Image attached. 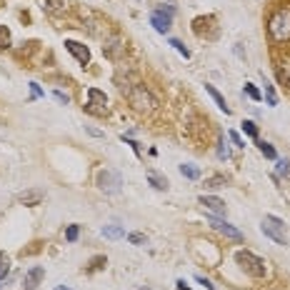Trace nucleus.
<instances>
[{
  "mask_svg": "<svg viewBox=\"0 0 290 290\" xmlns=\"http://www.w3.org/2000/svg\"><path fill=\"white\" fill-rule=\"evenodd\" d=\"M268 35L275 45H285L290 40V10L288 8H278L273 10L268 18Z\"/></svg>",
  "mask_w": 290,
  "mask_h": 290,
  "instance_id": "nucleus-1",
  "label": "nucleus"
},
{
  "mask_svg": "<svg viewBox=\"0 0 290 290\" xmlns=\"http://www.w3.org/2000/svg\"><path fill=\"white\" fill-rule=\"evenodd\" d=\"M128 100H130V105L136 108L138 113H153L155 108H158V98L145 85H140V83L128 90Z\"/></svg>",
  "mask_w": 290,
  "mask_h": 290,
  "instance_id": "nucleus-2",
  "label": "nucleus"
},
{
  "mask_svg": "<svg viewBox=\"0 0 290 290\" xmlns=\"http://www.w3.org/2000/svg\"><path fill=\"white\" fill-rule=\"evenodd\" d=\"M235 260L240 263V268L253 275V278H265L268 275V263L263 260V258H258L255 253L250 250H238L235 253Z\"/></svg>",
  "mask_w": 290,
  "mask_h": 290,
  "instance_id": "nucleus-3",
  "label": "nucleus"
},
{
  "mask_svg": "<svg viewBox=\"0 0 290 290\" xmlns=\"http://www.w3.org/2000/svg\"><path fill=\"white\" fill-rule=\"evenodd\" d=\"M260 230L265 233V238L275 240L278 245H288V235H285V223L275 215H265L260 223Z\"/></svg>",
  "mask_w": 290,
  "mask_h": 290,
  "instance_id": "nucleus-4",
  "label": "nucleus"
},
{
  "mask_svg": "<svg viewBox=\"0 0 290 290\" xmlns=\"http://www.w3.org/2000/svg\"><path fill=\"white\" fill-rule=\"evenodd\" d=\"M173 15H175L173 5H160V8H155L153 13H150V25H153L158 33L165 35L170 30V25H173Z\"/></svg>",
  "mask_w": 290,
  "mask_h": 290,
  "instance_id": "nucleus-5",
  "label": "nucleus"
},
{
  "mask_svg": "<svg viewBox=\"0 0 290 290\" xmlns=\"http://www.w3.org/2000/svg\"><path fill=\"white\" fill-rule=\"evenodd\" d=\"M98 188L103 190V193L108 195H115L123 190V178H120V173H115V170H100L98 173Z\"/></svg>",
  "mask_w": 290,
  "mask_h": 290,
  "instance_id": "nucleus-6",
  "label": "nucleus"
},
{
  "mask_svg": "<svg viewBox=\"0 0 290 290\" xmlns=\"http://www.w3.org/2000/svg\"><path fill=\"white\" fill-rule=\"evenodd\" d=\"M85 113L90 115H108V95L98 88L88 90V103H85Z\"/></svg>",
  "mask_w": 290,
  "mask_h": 290,
  "instance_id": "nucleus-7",
  "label": "nucleus"
},
{
  "mask_svg": "<svg viewBox=\"0 0 290 290\" xmlns=\"http://www.w3.org/2000/svg\"><path fill=\"white\" fill-rule=\"evenodd\" d=\"M205 223H208L210 228H215L218 233H223L225 238H230V240H243V233L238 230V228H233L230 223L220 220V218H213V215H208V218H205Z\"/></svg>",
  "mask_w": 290,
  "mask_h": 290,
  "instance_id": "nucleus-8",
  "label": "nucleus"
},
{
  "mask_svg": "<svg viewBox=\"0 0 290 290\" xmlns=\"http://www.w3.org/2000/svg\"><path fill=\"white\" fill-rule=\"evenodd\" d=\"M65 50H68V53H70V55L83 65V68L90 63V50H88L83 43H78V40H65Z\"/></svg>",
  "mask_w": 290,
  "mask_h": 290,
  "instance_id": "nucleus-9",
  "label": "nucleus"
},
{
  "mask_svg": "<svg viewBox=\"0 0 290 290\" xmlns=\"http://www.w3.org/2000/svg\"><path fill=\"white\" fill-rule=\"evenodd\" d=\"M198 203H200L205 210H210L213 215H225V203H223L220 198H215V195H200Z\"/></svg>",
  "mask_w": 290,
  "mask_h": 290,
  "instance_id": "nucleus-10",
  "label": "nucleus"
},
{
  "mask_svg": "<svg viewBox=\"0 0 290 290\" xmlns=\"http://www.w3.org/2000/svg\"><path fill=\"white\" fill-rule=\"evenodd\" d=\"M45 278V268H30V270L25 273V278H23V288L25 290H35L38 288V283Z\"/></svg>",
  "mask_w": 290,
  "mask_h": 290,
  "instance_id": "nucleus-11",
  "label": "nucleus"
},
{
  "mask_svg": "<svg viewBox=\"0 0 290 290\" xmlns=\"http://www.w3.org/2000/svg\"><path fill=\"white\" fill-rule=\"evenodd\" d=\"M205 90H208V95H210V98L215 100V105H218V108H220V110H223L225 115H230V108H228L225 98H223L220 93H218V90H215V85H210V83H205Z\"/></svg>",
  "mask_w": 290,
  "mask_h": 290,
  "instance_id": "nucleus-12",
  "label": "nucleus"
},
{
  "mask_svg": "<svg viewBox=\"0 0 290 290\" xmlns=\"http://www.w3.org/2000/svg\"><path fill=\"white\" fill-rule=\"evenodd\" d=\"M103 238H110V240H118V238H125V228L123 225H105L103 230H100Z\"/></svg>",
  "mask_w": 290,
  "mask_h": 290,
  "instance_id": "nucleus-13",
  "label": "nucleus"
},
{
  "mask_svg": "<svg viewBox=\"0 0 290 290\" xmlns=\"http://www.w3.org/2000/svg\"><path fill=\"white\" fill-rule=\"evenodd\" d=\"M148 180H150V185H153L155 190H168V178L158 175L155 170H148Z\"/></svg>",
  "mask_w": 290,
  "mask_h": 290,
  "instance_id": "nucleus-14",
  "label": "nucleus"
},
{
  "mask_svg": "<svg viewBox=\"0 0 290 290\" xmlns=\"http://www.w3.org/2000/svg\"><path fill=\"white\" fill-rule=\"evenodd\" d=\"M40 200H43V193H40V190H30V193L20 195V203H25V205H38Z\"/></svg>",
  "mask_w": 290,
  "mask_h": 290,
  "instance_id": "nucleus-15",
  "label": "nucleus"
},
{
  "mask_svg": "<svg viewBox=\"0 0 290 290\" xmlns=\"http://www.w3.org/2000/svg\"><path fill=\"white\" fill-rule=\"evenodd\" d=\"M275 173L280 175V178H288L290 175V160L288 158H278V160H275Z\"/></svg>",
  "mask_w": 290,
  "mask_h": 290,
  "instance_id": "nucleus-16",
  "label": "nucleus"
},
{
  "mask_svg": "<svg viewBox=\"0 0 290 290\" xmlns=\"http://www.w3.org/2000/svg\"><path fill=\"white\" fill-rule=\"evenodd\" d=\"M258 150L265 155L268 160H278V153H275V148H273L270 143H265V140H260V143H258Z\"/></svg>",
  "mask_w": 290,
  "mask_h": 290,
  "instance_id": "nucleus-17",
  "label": "nucleus"
},
{
  "mask_svg": "<svg viewBox=\"0 0 290 290\" xmlns=\"http://www.w3.org/2000/svg\"><path fill=\"white\" fill-rule=\"evenodd\" d=\"M45 3V10L50 13H63L65 10V0H43Z\"/></svg>",
  "mask_w": 290,
  "mask_h": 290,
  "instance_id": "nucleus-18",
  "label": "nucleus"
},
{
  "mask_svg": "<svg viewBox=\"0 0 290 290\" xmlns=\"http://www.w3.org/2000/svg\"><path fill=\"white\" fill-rule=\"evenodd\" d=\"M180 173L185 175L188 180H198V178H200V170H198L195 165H190V163H188V165H180Z\"/></svg>",
  "mask_w": 290,
  "mask_h": 290,
  "instance_id": "nucleus-19",
  "label": "nucleus"
},
{
  "mask_svg": "<svg viewBox=\"0 0 290 290\" xmlns=\"http://www.w3.org/2000/svg\"><path fill=\"white\" fill-rule=\"evenodd\" d=\"M8 273H10V258L5 253H0V280H5Z\"/></svg>",
  "mask_w": 290,
  "mask_h": 290,
  "instance_id": "nucleus-20",
  "label": "nucleus"
},
{
  "mask_svg": "<svg viewBox=\"0 0 290 290\" xmlns=\"http://www.w3.org/2000/svg\"><path fill=\"white\" fill-rule=\"evenodd\" d=\"M103 50H105V53H108V55H110V58H115L118 53H120V50H123V45H120V40H113V43H110V45H103Z\"/></svg>",
  "mask_w": 290,
  "mask_h": 290,
  "instance_id": "nucleus-21",
  "label": "nucleus"
},
{
  "mask_svg": "<svg viewBox=\"0 0 290 290\" xmlns=\"http://www.w3.org/2000/svg\"><path fill=\"white\" fill-rule=\"evenodd\" d=\"M265 100H268V105L270 108H275L278 105V95H275V90H273V85L265 80Z\"/></svg>",
  "mask_w": 290,
  "mask_h": 290,
  "instance_id": "nucleus-22",
  "label": "nucleus"
},
{
  "mask_svg": "<svg viewBox=\"0 0 290 290\" xmlns=\"http://www.w3.org/2000/svg\"><path fill=\"white\" fill-rule=\"evenodd\" d=\"M10 48V30L5 25H0V50Z\"/></svg>",
  "mask_w": 290,
  "mask_h": 290,
  "instance_id": "nucleus-23",
  "label": "nucleus"
},
{
  "mask_svg": "<svg viewBox=\"0 0 290 290\" xmlns=\"http://www.w3.org/2000/svg\"><path fill=\"white\" fill-rule=\"evenodd\" d=\"M225 183H228V180H225V175H213V178H208V180H205V185H208V188H223Z\"/></svg>",
  "mask_w": 290,
  "mask_h": 290,
  "instance_id": "nucleus-24",
  "label": "nucleus"
},
{
  "mask_svg": "<svg viewBox=\"0 0 290 290\" xmlns=\"http://www.w3.org/2000/svg\"><path fill=\"white\" fill-rule=\"evenodd\" d=\"M243 133L248 138H258V125L253 120H243Z\"/></svg>",
  "mask_w": 290,
  "mask_h": 290,
  "instance_id": "nucleus-25",
  "label": "nucleus"
},
{
  "mask_svg": "<svg viewBox=\"0 0 290 290\" xmlns=\"http://www.w3.org/2000/svg\"><path fill=\"white\" fill-rule=\"evenodd\" d=\"M105 265H108V258L105 255H98V258L90 260V270H103Z\"/></svg>",
  "mask_w": 290,
  "mask_h": 290,
  "instance_id": "nucleus-26",
  "label": "nucleus"
},
{
  "mask_svg": "<svg viewBox=\"0 0 290 290\" xmlns=\"http://www.w3.org/2000/svg\"><path fill=\"white\" fill-rule=\"evenodd\" d=\"M78 235H80V225H68V230H65V240H68V243H75Z\"/></svg>",
  "mask_w": 290,
  "mask_h": 290,
  "instance_id": "nucleus-27",
  "label": "nucleus"
},
{
  "mask_svg": "<svg viewBox=\"0 0 290 290\" xmlns=\"http://www.w3.org/2000/svg\"><path fill=\"white\" fill-rule=\"evenodd\" d=\"M218 158H220V160H230V150L225 148V140H223V138L218 140Z\"/></svg>",
  "mask_w": 290,
  "mask_h": 290,
  "instance_id": "nucleus-28",
  "label": "nucleus"
},
{
  "mask_svg": "<svg viewBox=\"0 0 290 290\" xmlns=\"http://www.w3.org/2000/svg\"><path fill=\"white\" fill-rule=\"evenodd\" d=\"M170 45H173V48H175V50H178V53H180V55H183V58H185V60H188V58H190V50H188V48H185V45H183V43H180V40H170Z\"/></svg>",
  "mask_w": 290,
  "mask_h": 290,
  "instance_id": "nucleus-29",
  "label": "nucleus"
},
{
  "mask_svg": "<svg viewBox=\"0 0 290 290\" xmlns=\"http://www.w3.org/2000/svg\"><path fill=\"white\" fill-rule=\"evenodd\" d=\"M128 240H130L133 245H143V243H148V238H145L143 233H130V235H128Z\"/></svg>",
  "mask_w": 290,
  "mask_h": 290,
  "instance_id": "nucleus-30",
  "label": "nucleus"
},
{
  "mask_svg": "<svg viewBox=\"0 0 290 290\" xmlns=\"http://www.w3.org/2000/svg\"><path fill=\"white\" fill-rule=\"evenodd\" d=\"M245 93H248V95L253 98V100H255V103H258V100H260V90H258V88H255V85H250V83H245Z\"/></svg>",
  "mask_w": 290,
  "mask_h": 290,
  "instance_id": "nucleus-31",
  "label": "nucleus"
},
{
  "mask_svg": "<svg viewBox=\"0 0 290 290\" xmlns=\"http://www.w3.org/2000/svg\"><path fill=\"white\" fill-rule=\"evenodd\" d=\"M228 138H230V140L235 143V145H238V148H245V140H243V138L238 136L235 130H230V133H228Z\"/></svg>",
  "mask_w": 290,
  "mask_h": 290,
  "instance_id": "nucleus-32",
  "label": "nucleus"
},
{
  "mask_svg": "<svg viewBox=\"0 0 290 290\" xmlns=\"http://www.w3.org/2000/svg\"><path fill=\"white\" fill-rule=\"evenodd\" d=\"M53 98H55V100H58V103H63V105H68V103H70V98L65 95V93H63V90H55V93H53Z\"/></svg>",
  "mask_w": 290,
  "mask_h": 290,
  "instance_id": "nucleus-33",
  "label": "nucleus"
},
{
  "mask_svg": "<svg viewBox=\"0 0 290 290\" xmlns=\"http://www.w3.org/2000/svg\"><path fill=\"white\" fill-rule=\"evenodd\" d=\"M120 138H123V140H125V143H128V145H130L133 150H136V155H140V145H138V143L133 140V138H130V136H120Z\"/></svg>",
  "mask_w": 290,
  "mask_h": 290,
  "instance_id": "nucleus-34",
  "label": "nucleus"
},
{
  "mask_svg": "<svg viewBox=\"0 0 290 290\" xmlns=\"http://www.w3.org/2000/svg\"><path fill=\"white\" fill-rule=\"evenodd\" d=\"M195 280H198L200 285H205V288H208V290H218V288H215V285H213V283H210L208 278H203V275H195Z\"/></svg>",
  "mask_w": 290,
  "mask_h": 290,
  "instance_id": "nucleus-35",
  "label": "nucleus"
},
{
  "mask_svg": "<svg viewBox=\"0 0 290 290\" xmlns=\"http://www.w3.org/2000/svg\"><path fill=\"white\" fill-rule=\"evenodd\" d=\"M30 93H33V100H38V98H43V90H40L38 83H30Z\"/></svg>",
  "mask_w": 290,
  "mask_h": 290,
  "instance_id": "nucleus-36",
  "label": "nucleus"
},
{
  "mask_svg": "<svg viewBox=\"0 0 290 290\" xmlns=\"http://www.w3.org/2000/svg\"><path fill=\"white\" fill-rule=\"evenodd\" d=\"M88 130V136H93V138H103V133L100 130H95V128H85Z\"/></svg>",
  "mask_w": 290,
  "mask_h": 290,
  "instance_id": "nucleus-37",
  "label": "nucleus"
},
{
  "mask_svg": "<svg viewBox=\"0 0 290 290\" xmlns=\"http://www.w3.org/2000/svg\"><path fill=\"white\" fill-rule=\"evenodd\" d=\"M175 290H190V288L185 285V280H178V283H175Z\"/></svg>",
  "mask_w": 290,
  "mask_h": 290,
  "instance_id": "nucleus-38",
  "label": "nucleus"
},
{
  "mask_svg": "<svg viewBox=\"0 0 290 290\" xmlns=\"http://www.w3.org/2000/svg\"><path fill=\"white\" fill-rule=\"evenodd\" d=\"M55 290H73V288H68V285H58Z\"/></svg>",
  "mask_w": 290,
  "mask_h": 290,
  "instance_id": "nucleus-39",
  "label": "nucleus"
}]
</instances>
